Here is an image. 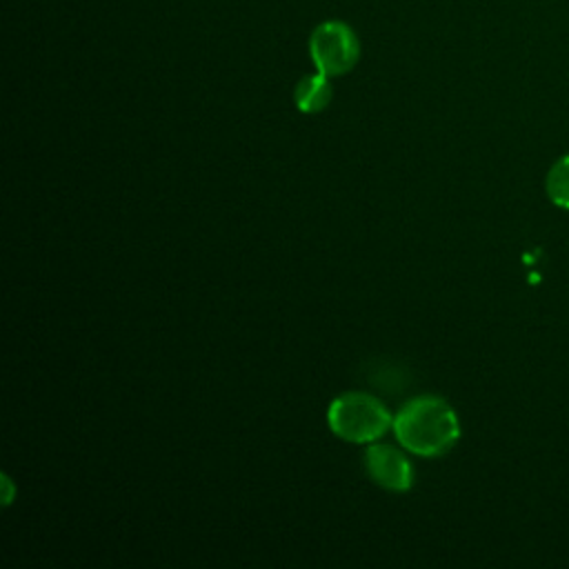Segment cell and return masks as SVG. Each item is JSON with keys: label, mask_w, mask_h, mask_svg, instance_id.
I'll return each instance as SVG.
<instances>
[{"label": "cell", "mask_w": 569, "mask_h": 569, "mask_svg": "<svg viewBox=\"0 0 569 569\" xmlns=\"http://www.w3.org/2000/svg\"><path fill=\"white\" fill-rule=\"evenodd\" d=\"M327 422L338 438L365 445L385 436L391 429L393 418L376 396L349 391L329 405Z\"/></svg>", "instance_id": "2"}, {"label": "cell", "mask_w": 569, "mask_h": 569, "mask_svg": "<svg viewBox=\"0 0 569 569\" xmlns=\"http://www.w3.org/2000/svg\"><path fill=\"white\" fill-rule=\"evenodd\" d=\"M331 96H333V89H331L329 76H325L320 71H316L311 76H305L296 84V91H293L296 107L302 113H318V111H322L331 102Z\"/></svg>", "instance_id": "5"}, {"label": "cell", "mask_w": 569, "mask_h": 569, "mask_svg": "<svg viewBox=\"0 0 569 569\" xmlns=\"http://www.w3.org/2000/svg\"><path fill=\"white\" fill-rule=\"evenodd\" d=\"M365 465L373 482L389 491H407L413 485L411 462L391 445H369Z\"/></svg>", "instance_id": "4"}, {"label": "cell", "mask_w": 569, "mask_h": 569, "mask_svg": "<svg viewBox=\"0 0 569 569\" xmlns=\"http://www.w3.org/2000/svg\"><path fill=\"white\" fill-rule=\"evenodd\" d=\"M547 196L560 209H569V153L558 158L547 173Z\"/></svg>", "instance_id": "6"}, {"label": "cell", "mask_w": 569, "mask_h": 569, "mask_svg": "<svg viewBox=\"0 0 569 569\" xmlns=\"http://www.w3.org/2000/svg\"><path fill=\"white\" fill-rule=\"evenodd\" d=\"M309 56L325 76H342L351 71L360 58V42L353 29L342 20L318 24L309 38Z\"/></svg>", "instance_id": "3"}, {"label": "cell", "mask_w": 569, "mask_h": 569, "mask_svg": "<svg viewBox=\"0 0 569 569\" xmlns=\"http://www.w3.org/2000/svg\"><path fill=\"white\" fill-rule=\"evenodd\" d=\"M391 429L405 449L425 458L447 453L460 438L458 416L440 396H418L409 400L393 416Z\"/></svg>", "instance_id": "1"}]
</instances>
